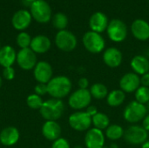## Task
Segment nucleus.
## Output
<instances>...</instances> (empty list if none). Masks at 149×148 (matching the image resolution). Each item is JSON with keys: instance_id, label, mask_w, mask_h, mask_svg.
<instances>
[{"instance_id": "nucleus-1", "label": "nucleus", "mask_w": 149, "mask_h": 148, "mask_svg": "<svg viewBox=\"0 0 149 148\" xmlns=\"http://www.w3.org/2000/svg\"><path fill=\"white\" fill-rule=\"evenodd\" d=\"M71 79L64 75L53 77L47 84V93L52 98L61 99L68 96L72 91Z\"/></svg>"}, {"instance_id": "nucleus-2", "label": "nucleus", "mask_w": 149, "mask_h": 148, "mask_svg": "<svg viewBox=\"0 0 149 148\" xmlns=\"http://www.w3.org/2000/svg\"><path fill=\"white\" fill-rule=\"evenodd\" d=\"M65 112V104L61 99H50L44 101L43 106L39 109L41 116L46 120L57 121L59 120Z\"/></svg>"}, {"instance_id": "nucleus-3", "label": "nucleus", "mask_w": 149, "mask_h": 148, "mask_svg": "<svg viewBox=\"0 0 149 148\" xmlns=\"http://www.w3.org/2000/svg\"><path fill=\"white\" fill-rule=\"evenodd\" d=\"M148 113V111L146 105L133 100L125 107L123 111V118L128 123L136 124L142 121Z\"/></svg>"}, {"instance_id": "nucleus-4", "label": "nucleus", "mask_w": 149, "mask_h": 148, "mask_svg": "<svg viewBox=\"0 0 149 148\" xmlns=\"http://www.w3.org/2000/svg\"><path fill=\"white\" fill-rule=\"evenodd\" d=\"M92 99L93 98L88 89H78L69 96L68 105L75 111H81L91 105Z\"/></svg>"}, {"instance_id": "nucleus-5", "label": "nucleus", "mask_w": 149, "mask_h": 148, "mask_svg": "<svg viewBox=\"0 0 149 148\" xmlns=\"http://www.w3.org/2000/svg\"><path fill=\"white\" fill-rule=\"evenodd\" d=\"M82 42L86 50L93 54L100 53L106 46L105 39L100 33L93 31H87L84 34Z\"/></svg>"}, {"instance_id": "nucleus-6", "label": "nucleus", "mask_w": 149, "mask_h": 148, "mask_svg": "<svg viewBox=\"0 0 149 148\" xmlns=\"http://www.w3.org/2000/svg\"><path fill=\"white\" fill-rule=\"evenodd\" d=\"M123 138L125 141L130 145L141 146L148 140V132L146 131L142 126L132 125L125 130Z\"/></svg>"}, {"instance_id": "nucleus-7", "label": "nucleus", "mask_w": 149, "mask_h": 148, "mask_svg": "<svg viewBox=\"0 0 149 148\" xmlns=\"http://www.w3.org/2000/svg\"><path fill=\"white\" fill-rule=\"evenodd\" d=\"M68 123L71 128L77 132L88 131L93 125L92 117L83 111H76L72 113L69 116Z\"/></svg>"}, {"instance_id": "nucleus-8", "label": "nucleus", "mask_w": 149, "mask_h": 148, "mask_svg": "<svg viewBox=\"0 0 149 148\" xmlns=\"http://www.w3.org/2000/svg\"><path fill=\"white\" fill-rule=\"evenodd\" d=\"M107 31L108 38L115 43L124 41L127 36V27L126 24L120 19H113L110 21Z\"/></svg>"}, {"instance_id": "nucleus-9", "label": "nucleus", "mask_w": 149, "mask_h": 148, "mask_svg": "<svg viewBox=\"0 0 149 148\" xmlns=\"http://www.w3.org/2000/svg\"><path fill=\"white\" fill-rule=\"evenodd\" d=\"M77 43L76 36L66 30L59 31L55 37V44L57 47L65 52L73 51L77 46Z\"/></svg>"}, {"instance_id": "nucleus-10", "label": "nucleus", "mask_w": 149, "mask_h": 148, "mask_svg": "<svg viewBox=\"0 0 149 148\" xmlns=\"http://www.w3.org/2000/svg\"><path fill=\"white\" fill-rule=\"evenodd\" d=\"M31 15L39 23H47L52 17V10L45 0H37L31 6Z\"/></svg>"}, {"instance_id": "nucleus-11", "label": "nucleus", "mask_w": 149, "mask_h": 148, "mask_svg": "<svg viewBox=\"0 0 149 148\" xmlns=\"http://www.w3.org/2000/svg\"><path fill=\"white\" fill-rule=\"evenodd\" d=\"M16 61L18 66L24 71H30L34 69L38 63L36 53L31 48L21 49L17 53Z\"/></svg>"}, {"instance_id": "nucleus-12", "label": "nucleus", "mask_w": 149, "mask_h": 148, "mask_svg": "<svg viewBox=\"0 0 149 148\" xmlns=\"http://www.w3.org/2000/svg\"><path fill=\"white\" fill-rule=\"evenodd\" d=\"M119 85L120 90L123 91L125 93L135 92L136 90L141 85V77L134 72H127L121 77Z\"/></svg>"}, {"instance_id": "nucleus-13", "label": "nucleus", "mask_w": 149, "mask_h": 148, "mask_svg": "<svg viewBox=\"0 0 149 148\" xmlns=\"http://www.w3.org/2000/svg\"><path fill=\"white\" fill-rule=\"evenodd\" d=\"M105 133L95 127L90 128L85 135V146L86 148H102L106 144Z\"/></svg>"}, {"instance_id": "nucleus-14", "label": "nucleus", "mask_w": 149, "mask_h": 148, "mask_svg": "<svg viewBox=\"0 0 149 148\" xmlns=\"http://www.w3.org/2000/svg\"><path fill=\"white\" fill-rule=\"evenodd\" d=\"M33 75L38 83L48 84V82L53 78L52 67L46 61H39L33 69Z\"/></svg>"}, {"instance_id": "nucleus-15", "label": "nucleus", "mask_w": 149, "mask_h": 148, "mask_svg": "<svg viewBox=\"0 0 149 148\" xmlns=\"http://www.w3.org/2000/svg\"><path fill=\"white\" fill-rule=\"evenodd\" d=\"M104 64L110 68H117L119 67L123 60V56L121 51L115 47H109L105 50L103 56Z\"/></svg>"}, {"instance_id": "nucleus-16", "label": "nucleus", "mask_w": 149, "mask_h": 148, "mask_svg": "<svg viewBox=\"0 0 149 148\" xmlns=\"http://www.w3.org/2000/svg\"><path fill=\"white\" fill-rule=\"evenodd\" d=\"M61 133H62L61 126L57 121H52V120L45 121L42 126L43 136L47 140L52 142L60 138Z\"/></svg>"}, {"instance_id": "nucleus-17", "label": "nucleus", "mask_w": 149, "mask_h": 148, "mask_svg": "<svg viewBox=\"0 0 149 148\" xmlns=\"http://www.w3.org/2000/svg\"><path fill=\"white\" fill-rule=\"evenodd\" d=\"M108 24L109 22L107 15L100 11H97L93 13L89 20V25L91 31L98 33H101L105 31L107 29Z\"/></svg>"}, {"instance_id": "nucleus-18", "label": "nucleus", "mask_w": 149, "mask_h": 148, "mask_svg": "<svg viewBox=\"0 0 149 148\" xmlns=\"http://www.w3.org/2000/svg\"><path fill=\"white\" fill-rule=\"evenodd\" d=\"M131 31L136 39L146 41L149 38V24L143 19H136L131 25Z\"/></svg>"}, {"instance_id": "nucleus-19", "label": "nucleus", "mask_w": 149, "mask_h": 148, "mask_svg": "<svg viewBox=\"0 0 149 148\" xmlns=\"http://www.w3.org/2000/svg\"><path fill=\"white\" fill-rule=\"evenodd\" d=\"M19 137V131L16 127L7 126L0 133V142L5 147H11L18 141Z\"/></svg>"}, {"instance_id": "nucleus-20", "label": "nucleus", "mask_w": 149, "mask_h": 148, "mask_svg": "<svg viewBox=\"0 0 149 148\" xmlns=\"http://www.w3.org/2000/svg\"><path fill=\"white\" fill-rule=\"evenodd\" d=\"M31 21V15L25 10H20L17 11L12 17V25L16 30L23 31L26 29Z\"/></svg>"}, {"instance_id": "nucleus-21", "label": "nucleus", "mask_w": 149, "mask_h": 148, "mask_svg": "<svg viewBox=\"0 0 149 148\" xmlns=\"http://www.w3.org/2000/svg\"><path fill=\"white\" fill-rule=\"evenodd\" d=\"M130 66L134 73L142 76L149 72V59L143 55H136L132 58Z\"/></svg>"}, {"instance_id": "nucleus-22", "label": "nucleus", "mask_w": 149, "mask_h": 148, "mask_svg": "<svg viewBox=\"0 0 149 148\" xmlns=\"http://www.w3.org/2000/svg\"><path fill=\"white\" fill-rule=\"evenodd\" d=\"M51 40L49 38L44 35H38L36 36L31 39V43L30 45V48L35 52V53H45L48 51L51 48Z\"/></svg>"}, {"instance_id": "nucleus-23", "label": "nucleus", "mask_w": 149, "mask_h": 148, "mask_svg": "<svg viewBox=\"0 0 149 148\" xmlns=\"http://www.w3.org/2000/svg\"><path fill=\"white\" fill-rule=\"evenodd\" d=\"M17 59V53L15 50L10 46L5 45L0 49V65L3 68L10 67Z\"/></svg>"}, {"instance_id": "nucleus-24", "label": "nucleus", "mask_w": 149, "mask_h": 148, "mask_svg": "<svg viewBox=\"0 0 149 148\" xmlns=\"http://www.w3.org/2000/svg\"><path fill=\"white\" fill-rule=\"evenodd\" d=\"M126 99V93L120 89H115L109 92L107 97V103L110 107H119Z\"/></svg>"}, {"instance_id": "nucleus-25", "label": "nucleus", "mask_w": 149, "mask_h": 148, "mask_svg": "<svg viewBox=\"0 0 149 148\" xmlns=\"http://www.w3.org/2000/svg\"><path fill=\"white\" fill-rule=\"evenodd\" d=\"M89 91L92 95V98L97 100H102L104 99H107L109 93L108 88L106 85L102 83H95L92 85Z\"/></svg>"}, {"instance_id": "nucleus-26", "label": "nucleus", "mask_w": 149, "mask_h": 148, "mask_svg": "<svg viewBox=\"0 0 149 148\" xmlns=\"http://www.w3.org/2000/svg\"><path fill=\"white\" fill-rule=\"evenodd\" d=\"M92 123L93 125V127L103 131L110 126V119L106 113L99 112L92 118Z\"/></svg>"}, {"instance_id": "nucleus-27", "label": "nucleus", "mask_w": 149, "mask_h": 148, "mask_svg": "<svg viewBox=\"0 0 149 148\" xmlns=\"http://www.w3.org/2000/svg\"><path fill=\"white\" fill-rule=\"evenodd\" d=\"M125 130L117 124L110 125L105 132V136L110 140H118L124 136Z\"/></svg>"}, {"instance_id": "nucleus-28", "label": "nucleus", "mask_w": 149, "mask_h": 148, "mask_svg": "<svg viewBox=\"0 0 149 148\" xmlns=\"http://www.w3.org/2000/svg\"><path fill=\"white\" fill-rule=\"evenodd\" d=\"M134 96L137 102L147 105L149 102V87L141 85L134 92Z\"/></svg>"}, {"instance_id": "nucleus-29", "label": "nucleus", "mask_w": 149, "mask_h": 148, "mask_svg": "<svg viewBox=\"0 0 149 148\" xmlns=\"http://www.w3.org/2000/svg\"><path fill=\"white\" fill-rule=\"evenodd\" d=\"M52 24L56 29L63 31L66 28L68 24V18L63 13H57L52 17Z\"/></svg>"}, {"instance_id": "nucleus-30", "label": "nucleus", "mask_w": 149, "mask_h": 148, "mask_svg": "<svg viewBox=\"0 0 149 148\" xmlns=\"http://www.w3.org/2000/svg\"><path fill=\"white\" fill-rule=\"evenodd\" d=\"M26 103L30 108L34 109V110H39L41 108V106H43L44 101H43L41 96L36 94V93H33L27 97Z\"/></svg>"}, {"instance_id": "nucleus-31", "label": "nucleus", "mask_w": 149, "mask_h": 148, "mask_svg": "<svg viewBox=\"0 0 149 148\" xmlns=\"http://www.w3.org/2000/svg\"><path fill=\"white\" fill-rule=\"evenodd\" d=\"M31 36L26 32H20L17 37V44L21 49L29 48L31 43Z\"/></svg>"}, {"instance_id": "nucleus-32", "label": "nucleus", "mask_w": 149, "mask_h": 148, "mask_svg": "<svg viewBox=\"0 0 149 148\" xmlns=\"http://www.w3.org/2000/svg\"><path fill=\"white\" fill-rule=\"evenodd\" d=\"M52 148H71L70 143L65 138H59L52 142Z\"/></svg>"}, {"instance_id": "nucleus-33", "label": "nucleus", "mask_w": 149, "mask_h": 148, "mask_svg": "<svg viewBox=\"0 0 149 148\" xmlns=\"http://www.w3.org/2000/svg\"><path fill=\"white\" fill-rule=\"evenodd\" d=\"M3 77L6 80H12L15 78V70L12 66L5 67L3 71Z\"/></svg>"}, {"instance_id": "nucleus-34", "label": "nucleus", "mask_w": 149, "mask_h": 148, "mask_svg": "<svg viewBox=\"0 0 149 148\" xmlns=\"http://www.w3.org/2000/svg\"><path fill=\"white\" fill-rule=\"evenodd\" d=\"M35 93L39 96H44L47 93V84L38 83V85L34 88Z\"/></svg>"}, {"instance_id": "nucleus-35", "label": "nucleus", "mask_w": 149, "mask_h": 148, "mask_svg": "<svg viewBox=\"0 0 149 148\" xmlns=\"http://www.w3.org/2000/svg\"><path fill=\"white\" fill-rule=\"evenodd\" d=\"M79 89H87L89 86V81L86 78H81L78 81Z\"/></svg>"}, {"instance_id": "nucleus-36", "label": "nucleus", "mask_w": 149, "mask_h": 148, "mask_svg": "<svg viewBox=\"0 0 149 148\" xmlns=\"http://www.w3.org/2000/svg\"><path fill=\"white\" fill-rule=\"evenodd\" d=\"M86 113L90 116V117H93L94 115H96L98 113H99V111H98V108L95 106H89L87 108H86Z\"/></svg>"}, {"instance_id": "nucleus-37", "label": "nucleus", "mask_w": 149, "mask_h": 148, "mask_svg": "<svg viewBox=\"0 0 149 148\" xmlns=\"http://www.w3.org/2000/svg\"><path fill=\"white\" fill-rule=\"evenodd\" d=\"M141 85L149 87V72L141 77Z\"/></svg>"}, {"instance_id": "nucleus-38", "label": "nucleus", "mask_w": 149, "mask_h": 148, "mask_svg": "<svg viewBox=\"0 0 149 148\" xmlns=\"http://www.w3.org/2000/svg\"><path fill=\"white\" fill-rule=\"evenodd\" d=\"M142 127L146 130L149 132V113H148L146 115V117L143 119L142 120Z\"/></svg>"}, {"instance_id": "nucleus-39", "label": "nucleus", "mask_w": 149, "mask_h": 148, "mask_svg": "<svg viewBox=\"0 0 149 148\" xmlns=\"http://www.w3.org/2000/svg\"><path fill=\"white\" fill-rule=\"evenodd\" d=\"M35 1H37V0H24V5H25V6H28V5L31 6V4H32Z\"/></svg>"}, {"instance_id": "nucleus-40", "label": "nucleus", "mask_w": 149, "mask_h": 148, "mask_svg": "<svg viewBox=\"0 0 149 148\" xmlns=\"http://www.w3.org/2000/svg\"><path fill=\"white\" fill-rule=\"evenodd\" d=\"M141 148H149V140H148L147 141H145L141 145Z\"/></svg>"}, {"instance_id": "nucleus-41", "label": "nucleus", "mask_w": 149, "mask_h": 148, "mask_svg": "<svg viewBox=\"0 0 149 148\" xmlns=\"http://www.w3.org/2000/svg\"><path fill=\"white\" fill-rule=\"evenodd\" d=\"M108 147H109V148H119L118 145L116 143H111V145L108 146Z\"/></svg>"}, {"instance_id": "nucleus-42", "label": "nucleus", "mask_w": 149, "mask_h": 148, "mask_svg": "<svg viewBox=\"0 0 149 148\" xmlns=\"http://www.w3.org/2000/svg\"><path fill=\"white\" fill-rule=\"evenodd\" d=\"M72 148H83L82 146H79V145H76V146H74Z\"/></svg>"}, {"instance_id": "nucleus-43", "label": "nucleus", "mask_w": 149, "mask_h": 148, "mask_svg": "<svg viewBox=\"0 0 149 148\" xmlns=\"http://www.w3.org/2000/svg\"><path fill=\"white\" fill-rule=\"evenodd\" d=\"M2 83H3V81H2V78L0 77V88H1V86H2Z\"/></svg>"}, {"instance_id": "nucleus-44", "label": "nucleus", "mask_w": 149, "mask_h": 148, "mask_svg": "<svg viewBox=\"0 0 149 148\" xmlns=\"http://www.w3.org/2000/svg\"><path fill=\"white\" fill-rule=\"evenodd\" d=\"M147 108H148V111H149V102L147 104Z\"/></svg>"}, {"instance_id": "nucleus-45", "label": "nucleus", "mask_w": 149, "mask_h": 148, "mask_svg": "<svg viewBox=\"0 0 149 148\" xmlns=\"http://www.w3.org/2000/svg\"><path fill=\"white\" fill-rule=\"evenodd\" d=\"M102 148H109V147H107V146H106V145H105V146H104Z\"/></svg>"}, {"instance_id": "nucleus-46", "label": "nucleus", "mask_w": 149, "mask_h": 148, "mask_svg": "<svg viewBox=\"0 0 149 148\" xmlns=\"http://www.w3.org/2000/svg\"><path fill=\"white\" fill-rule=\"evenodd\" d=\"M0 49H1V46H0Z\"/></svg>"}]
</instances>
